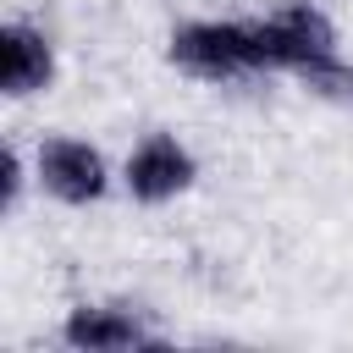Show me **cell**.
I'll return each instance as SVG.
<instances>
[{"instance_id":"1","label":"cell","mask_w":353,"mask_h":353,"mask_svg":"<svg viewBox=\"0 0 353 353\" xmlns=\"http://www.w3.org/2000/svg\"><path fill=\"white\" fill-rule=\"evenodd\" d=\"M248 33H254V61L259 66H292V72H303V66H314V61L331 55V22L314 6H287L281 17L254 22Z\"/></svg>"},{"instance_id":"2","label":"cell","mask_w":353,"mask_h":353,"mask_svg":"<svg viewBox=\"0 0 353 353\" xmlns=\"http://www.w3.org/2000/svg\"><path fill=\"white\" fill-rule=\"evenodd\" d=\"M171 61L193 77H237L254 61V33L237 22H193L171 39Z\"/></svg>"},{"instance_id":"3","label":"cell","mask_w":353,"mask_h":353,"mask_svg":"<svg viewBox=\"0 0 353 353\" xmlns=\"http://www.w3.org/2000/svg\"><path fill=\"white\" fill-rule=\"evenodd\" d=\"M188 182H193V160H188V149H182L171 132H149V138L132 149V160H127V188H132V199H143V204L176 199Z\"/></svg>"},{"instance_id":"4","label":"cell","mask_w":353,"mask_h":353,"mask_svg":"<svg viewBox=\"0 0 353 353\" xmlns=\"http://www.w3.org/2000/svg\"><path fill=\"white\" fill-rule=\"evenodd\" d=\"M39 176L66 204H88V199L105 193V160H99V149L77 143V138H50L39 149Z\"/></svg>"},{"instance_id":"5","label":"cell","mask_w":353,"mask_h":353,"mask_svg":"<svg viewBox=\"0 0 353 353\" xmlns=\"http://www.w3.org/2000/svg\"><path fill=\"white\" fill-rule=\"evenodd\" d=\"M50 72H55V55H50L44 33H33L22 22H6L0 28V83H6V94L22 99V94L44 88Z\"/></svg>"},{"instance_id":"6","label":"cell","mask_w":353,"mask_h":353,"mask_svg":"<svg viewBox=\"0 0 353 353\" xmlns=\"http://www.w3.org/2000/svg\"><path fill=\"white\" fill-rule=\"evenodd\" d=\"M61 336L72 347H83V353H121V347H143L149 342V331L127 309H88V303L66 314Z\"/></svg>"},{"instance_id":"7","label":"cell","mask_w":353,"mask_h":353,"mask_svg":"<svg viewBox=\"0 0 353 353\" xmlns=\"http://www.w3.org/2000/svg\"><path fill=\"white\" fill-rule=\"evenodd\" d=\"M303 83H309L314 94H325V99H342V105H353V66H342L336 55H325V61L303 66Z\"/></svg>"}]
</instances>
